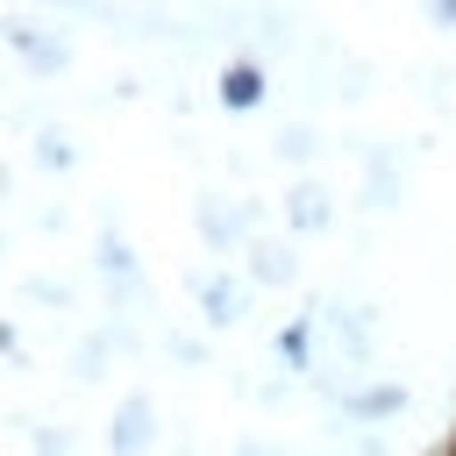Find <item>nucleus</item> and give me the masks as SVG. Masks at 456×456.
<instances>
[]
</instances>
